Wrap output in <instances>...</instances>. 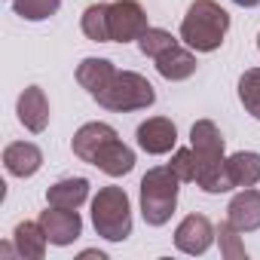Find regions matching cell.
I'll use <instances>...</instances> for the list:
<instances>
[{
  "mask_svg": "<svg viewBox=\"0 0 260 260\" xmlns=\"http://www.w3.org/2000/svg\"><path fill=\"white\" fill-rule=\"evenodd\" d=\"M257 49H260V34H257Z\"/></svg>",
  "mask_w": 260,
  "mask_h": 260,
  "instance_id": "obj_28",
  "label": "cell"
},
{
  "mask_svg": "<svg viewBox=\"0 0 260 260\" xmlns=\"http://www.w3.org/2000/svg\"><path fill=\"white\" fill-rule=\"evenodd\" d=\"M181 181L169 166H156L141 178V217L147 226H166L178 208Z\"/></svg>",
  "mask_w": 260,
  "mask_h": 260,
  "instance_id": "obj_3",
  "label": "cell"
},
{
  "mask_svg": "<svg viewBox=\"0 0 260 260\" xmlns=\"http://www.w3.org/2000/svg\"><path fill=\"white\" fill-rule=\"evenodd\" d=\"M226 220L239 230V233H254L260 230V190L245 187L242 193H236L226 205Z\"/></svg>",
  "mask_w": 260,
  "mask_h": 260,
  "instance_id": "obj_11",
  "label": "cell"
},
{
  "mask_svg": "<svg viewBox=\"0 0 260 260\" xmlns=\"http://www.w3.org/2000/svg\"><path fill=\"white\" fill-rule=\"evenodd\" d=\"M138 147L150 156H162V153H172L175 144H178V125L169 119V116H150L138 125Z\"/></svg>",
  "mask_w": 260,
  "mask_h": 260,
  "instance_id": "obj_8",
  "label": "cell"
},
{
  "mask_svg": "<svg viewBox=\"0 0 260 260\" xmlns=\"http://www.w3.org/2000/svg\"><path fill=\"white\" fill-rule=\"evenodd\" d=\"M16 113H19V122L28 128V132L40 135L43 128L49 125V101H46L43 89H40V86H28V89L19 95Z\"/></svg>",
  "mask_w": 260,
  "mask_h": 260,
  "instance_id": "obj_12",
  "label": "cell"
},
{
  "mask_svg": "<svg viewBox=\"0 0 260 260\" xmlns=\"http://www.w3.org/2000/svg\"><path fill=\"white\" fill-rule=\"evenodd\" d=\"M13 10L25 22H43L61 10V0H13Z\"/></svg>",
  "mask_w": 260,
  "mask_h": 260,
  "instance_id": "obj_22",
  "label": "cell"
},
{
  "mask_svg": "<svg viewBox=\"0 0 260 260\" xmlns=\"http://www.w3.org/2000/svg\"><path fill=\"white\" fill-rule=\"evenodd\" d=\"M92 226L107 242H125L132 236V205L122 187H101L92 199Z\"/></svg>",
  "mask_w": 260,
  "mask_h": 260,
  "instance_id": "obj_4",
  "label": "cell"
},
{
  "mask_svg": "<svg viewBox=\"0 0 260 260\" xmlns=\"http://www.w3.org/2000/svg\"><path fill=\"white\" fill-rule=\"evenodd\" d=\"M89 199V181L86 178H61L46 190V202L55 208H80Z\"/></svg>",
  "mask_w": 260,
  "mask_h": 260,
  "instance_id": "obj_17",
  "label": "cell"
},
{
  "mask_svg": "<svg viewBox=\"0 0 260 260\" xmlns=\"http://www.w3.org/2000/svg\"><path fill=\"white\" fill-rule=\"evenodd\" d=\"M13 242H16V254L25 260H40L46 254V245H49L40 220H22L13 233Z\"/></svg>",
  "mask_w": 260,
  "mask_h": 260,
  "instance_id": "obj_16",
  "label": "cell"
},
{
  "mask_svg": "<svg viewBox=\"0 0 260 260\" xmlns=\"http://www.w3.org/2000/svg\"><path fill=\"white\" fill-rule=\"evenodd\" d=\"M80 257H83V260H86V257H98V260H107V254H104V251H83Z\"/></svg>",
  "mask_w": 260,
  "mask_h": 260,
  "instance_id": "obj_27",
  "label": "cell"
},
{
  "mask_svg": "<svg viewBox=\"0 0 260 260\" xmlns=\"http://www.w3.org/2000/svg\"><path fill=\"white\" fill-rule=\"evenodd\" d=\"M107 28H110V43H132L150 25L138 0H116L107 7Z\"/></svg>",
  "mask_w": 260,
  "mask_h": 260,
  "instance_id": "obj_6",
  "label": "cell"
},
{
  "mask_svg": "<svg viewBox=\"0 0 260 260\" xmlns=\"http://www.w3.org/2000/svg\"><path fill=\"white\" fill-rule=\"evenodd\" d=\"M172 46H178V40H175L166 28H147V31L138 37V49H141L147 58H153V61H156L162 52H169Z\"/></svg>",
  "mask_w": 260,
  "mask_h": 260,
  "instance_id": "obj_23",
  "label": "cell"
},
{
  "mask_svg": "<svg viewBox=\"0 0 260 260\" xmlns=\"http://www.w3.org/2000/svg\"><path fill=\"white\" fill-rule=\"evenodd\" d=\"M40 226L46 230L49 245H58V248H68V245H74L83 236V220H80L77 208H55V205H49L40 214Z\"/></svg>",
  "mask_w": 260,
  "mask_h": 260,
  "instance_id": "obj_7",
  "label": "cell"
},
{
  "mask_svg": "<svg viewBox=\"0 0 260 260\" xmlns=\"http://www.w3.org/2000/svg\"><path fill=\"white\" fill-rule=\"evenodd\" d=\"M110 135H116V128L107 125V122H86V125H80V128H77V135H74V141H71L74 156L83 159V162H92L95 150H98Z\"/></svg>",
  "mask_w": 260,
  "mask_h": 260,
  "instance_id": "obj_15",
  "label": "cell"
},
{
  "mask_svg": "<svg viewBox=\"0 0 260 260\" xmlns=\"http://www.w3.org/2000/svg\"><path fill=\"white\" fill-rule=\"evenodd\" d=\"M233 4H239L245 10H254V7H260V0H233Z\"/></svg>",
  "mask_w": 260,
  "mask_h": 260,
  "instance_id": "obj_26",
  "label": "cell"
},
{
  "mask_svg": "<svg viewBox=\"0 0 260 260\" xmlns=\"http://www.w3.org/2000/svg\"><path fill=\"white\" fill-rule=\"evenodd\" d=\"M107 7L110 4H92L89 10H83L80 28L89 40L95 43H110V28H107Z\"/></svg>",
  "mask_w": 260,
  "mask_h": 260,
  "instance_id": "obj_20",
  "label": "cell"
},
{
  "mask_svg": "<svg viewBox=\"0 0 260 260\" xmlns=\"http://www.w3.org/2000/svg\"><path fill=\"white\" fill-rule=\"evenodd\" d=\"M98 107L113 110V113H128V110H147L156 101V89L150 86L147 77L135 71H116L113 80L95 95Z\"/></svg>",
  "mask_w": 260,
  "mask_h": 260,
  "instance_id": "obj_5",
  "label": "cell"
},
{
  "mask_svg": "<svg viewBox=\"0 0 260 260\" xmlns=\"http://www.w3.org/2000/svg\"><path fill=\"white\" fill-rule=\"evenodd\" d=\"M113 74H116V64L113 61H107V58H83L80 68H77V83L95 98L113 80Z\"/></svg>",
  "mask_w": 260,
  "mask_h": 260,
  "instance_id": "obj_18",
  "label": "cell"
},
{
  "mask_svg": "<svg viewBox=\"0 0 260 260\" xmlns=\"http://www.w3.org/2000/svg\"><path fill=\"white\" fill-rule=\"evenodd\" d=\"M190 147L196 150L199 172H196V187L205 193H230L233 181L226 175V156H223V135L211 119H199L190 128Z\"/></svg>",
  "mask_w": 260,
  "mask_h": 260,
  "instance_id": "obj_1",
  "label": "cell"
},
{
  "mask_svg": "<svg viewBox=\"0 0 260 260\" xmlns=\"http://www.w3.org/2000/svg\"><path fill=\"white\" fill-rule=\"evenodd\" d=\"M217 242H220V254H223L226 260H245V257H248L245 245L239 242V230H236L230 220H223V223L217 226Z\"/></svg>",
  "mask_w": 260,
  "mask_h": 260,
  "instance_id": "obj_25",
  "label": "cell"
},
{
  "mask_svg": "<svg viewBox=\"0 0 260 260\" xmlns=\"http://www.w3.org/2000/svg\"><path fill=\"white\" fill-rule=\"evenodd\" d=\"M4 166L13 178H31L40 172L43 166V150L31 141H16V144H7L4 150Z\"/></svg>",
  "mask_w": 260,
  "mask_h": 260,
  "instance_id": "obj_13",
  "label": "cell"
},
{
  "mask_svg": "<svg viewBox=\"0 0 260 260\" xmlns=\"http://www.w3.org/2000/svg\"><path fill=\"white\" fill-rule=\"evenodd\" d=\"M239 101L254 119H260V68H248L239 77Z\"/></svg>",
  "mask_w": 260,
  "mask_h": 260,
  "instance_id": "obj_21",
  "label": "cell"
},
{
  "mask_svg": "<svg viewBox=\"0 0 260 260\" xmlns=\"http://www.w3.org/2000/svg\"><path fill=\"white\" fill-rule=\"evenodd\" d=\"M169 169L175 172V178H178L181 184H196V172H199L196 150H193V147H181V150H175Z\"/></svg>",
  "mask_w": 260,
  "mask_h": 260,
  "instance_id": "obj_24",
  "label": "cell"
},
{
  "mask_svg": "<svg viewBox=\"0 0 260 260\" xmlns=\"http://www.w3.org/2000/svg\"><path fill=\"white\" fill-rule=\"evenodd\" d=\"M89 166L101 169V172L110 175V178H122V175H128V172L135 169V150L125 147V144L119 141V135H110V138L95 150V156H92Z\"/></svg>",
  "mask_w": 260,
  "mask_h": 260,
  "instance_id": "obj_10",
  "label": "cell"
},
{
  "mask_svg": "<svg viewBox=\"0 0 260 260\" xmlns=\"http://www.w3.org/2000/svg\"><path fill=\"white\" fill-rule=\"evenodd\" d=\"M226 31H230V13L220 4H214V0H193L181 22V40L193 52L220 49Z\"/></svg>",
  "mask_w": 260,
  "mask_h": 260,
  "instance_id": "obj_2",
  "label": "cell"
},
{
  "mask_svg": "<svg viewBox=\"0 0 260 260\" xmlns=\"http://www.w3.org/2000/svg\"><path fill=\"white\" fill-rule=\"evenodd\" d=\"M226 175L233 187H254L260 181V153L254 150H239L226 159Z\"/></svg>",
  "mask_w": 260,
  "mask_h": 260,
  "instance_id": "obj_19",
  "label": "cell"
},
{
  "mask_svg": "<svg viewBox=\"0 0 260 260\" xmlns=\"http://www.w3.org/2000/svg\"><path fill=\"white\" fill-rule=\"evenodd\" d=\"M214 236H217V230L211 226V220L205 214H187L175 230V248L196 257V254H205L211 248Z\"/></svg>",
  "mask_w": 260,
  "mask_h": 260,
  "instance_id": "obj_9",
  "label": "cell"
},
{
  "mask_svg": "<svg viewBox=\"0 0 260 260\" xmlns=\"http://www.w3.org/2000/svg\"><path fill=\"white\" fill-rule=\"evenodd\" d=\"M196 55L193 49H184V46H172L169 52H162L156 58V71L159 77H166L169 83H181V80H190L196 74Z\"/></svg>",
  "mask_w": 260,
  "mask_h": 260,
  "instance_id": "obj_14",
  "label": "cell"
}]
</instances>
